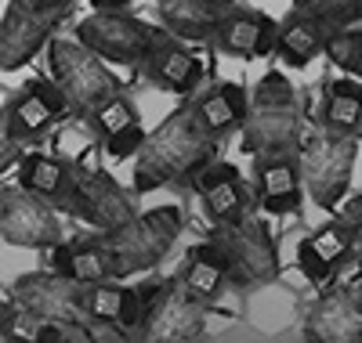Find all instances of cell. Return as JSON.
I'll list each match as a JSON object with an SVG mask.
<instances>
[{
	"instance_id": "7c38bea8",
	"label": "cell",
	"mask_w": 362,
	"mask_h": 343,
	"mask_svg": "<svg viewBox=\"0 0 362 343\" xmlns=\"http://www.w3.org/2000/svg\"><path fill=\"white\" fill-rule=\"evenodd\" d=\"M305 109L300 102L290 105H250L243 119V152L257 155H283V152H300L305 145Z\"/></svg>"
},
{
	"instance_id": "2e32d148",
	"label": "cell",
	"mask_w": 362,
	"mask_h": 343,
	"mask_svg": "<svg viewBox=\"0 0 362 343\" xmlns=\"http://www.w3.org/2000/svg\"><path fill=\"white\" fill-rule=\"evenodd\" d=\"M300 152L257 155V203L272 217H290L300 210Z\"/></svg>"
},
{
	"instance_id": "484cf974",
	"label": "cell",
	"mask_w": 362,
	"mask_h": 343,
	"mask_svg": "<svg viewBox=\"0 0 362 343\" xmlns=\"http://www.w3.org/2000/svg\"><path fill=\"white\" fill-rule=\"evenodd\" d=\"M124 293H127V286H119L116 278H109V282H87L83 286V318L87 322H116L119 325Z\"/></svg>"
},
{
	"instance_id": "7402d4cb",
	"label": "cell",
	"mask_w": 362,
	"mask_h": 343,
	"mask_svg": "<svg viewBox=\"0 0 362 343\" xmlns=\"http://www.w3.org/2000/svg\"><path fill=\"white\" fill-rule=\"evenodd\" d=\"M15 167H18V184L22 188L44 195L58 210L66 206V199L73 192V163L54 160V155H44V152H25V155H18Z\"/></svg>"
},
{
	"instance_id": "f35d334b",
	"label": "cell",
	"mask_w": 362,
	"mask_h": 343,
	"mask_svg": "<svg viewBox=\"0 0 362 343\" xmlns=\"http://www.w3.org/2000/svg\"><path fill=\"white\" fill-rule=\"evenodd\" d=\"M0 195H4V188H0Z\"/></svg>"
},
{
	"instance_id": "8fae6325",
	"label": "cell",
	"mask_w": 362,
	"mask_h": 343,
	"mask_svg": "<svg viewBox=\"0 0 362 343\" xmlns=\"http://www.w3.org/2000/svg\"><path fill=\"white\" fill-rule=\"evenodd\" d=\"M0 239L25 249H51L62 242V224L54 217V203L29 188H11L0 195Z\"/></svg>"
},
{
	"instance_id": "8992f818",
	"label": "cell",
	"mask_w": 362,
	"mask_h": 343,
	"mask_svg": "<svg viewBox=\"0 0 362 343\" xmlns=\"http://www.w3.org/2000/svg\"><path fill=\"white\" fill-rule=\"evenodd\" d=\"M358 155V138L348 134H329V131H308L300 145V177L315 206L337 210L348 195L351 170Z\"/></svg>"
},
{
	"instance_id": "d4e9b609",
	"label": "cell",
	"mask_w": 362,
	"mask_h": 343,
	"mask_svg": "<svg viewBox=\"0 0 362 343\" xmlns=\"http://www.w3.org/2000/svg\"><path fill=\"white\" fill-rule=\"evenodd\" d=\"M131 123H138V109H134L131 98H124V95H112L105 105H98L95 112L83 116V127L95 134L102 145H105L112 134H119L124 127H131Z\"/></svg>"
},
{
	"instance_id": "d6a6232c",
	"label": "cell",
	"mask_w": 362,
	"mask_h": 343,
	"mask_svg": "<svg viewBox=\"0 0 362 343\" xmlns=\"http://www.w3.org/2000/svg\"><path fill=\"white\" fill-rule=\"evenodd\" d=\"M141 145H145V127L138 119V123H131V127H124L119 134H112L105 141V155H109V160H131V155H138Z\"/></svg>"
},
{
	"instance_id": "5bb4252c",
	"label": "cell",
	"mask_w": 362,
	"mask_h": 343,
	"mask_svg": "<svg viewBox=\"0 0 362 343\" xmlns=\"http://www.w3.org/2000/svg\"><path fill=\"white\" fill-rule=\"evenodd\" d=\"M305 336L319 343H362V293L348 286L322 293L308 311Z\"/></svg>"
},
{
	"instance_id": "d590c367",
	"label": "cell",
	"mask_w": 362,
	"mask_h": 343,
	"mask_svg": "<svg viewBox=\"0 0 362 343\" xmlns=\"http://www.w3.org/2000/svg\"><path fill=\"white\" fill-rule=\"evenodd\" d=\"M18 141L8 134V127H4V119H0V174H8L15 163H18Z\"/></svg>"
},
{
	"instance_id": "277c9868",
	"label": "cell",
	"mask_w": 362,
	"mask_h": 343,
	"mask_svg": "<svg viewBox=\"0 0 362 343\" xmlns=\"http://www.w3.org/2000/svg\"><path fill=\"white\" fill-rule=\"evenodd\" d=\"M181 224H185V221H181V210L160 206V210L134 213L131 221H124L112 231H102L109 253L116 260L119 278L160 267V260L170 253L177 235H181Z\"/></svg>"
},
{
	"instance_id": "3957f363",
	"label": "cell",
	"mask_w": 362,
	"mask_h": 343,
	"mask_svg": "<svg viewBox=\"0 0 362 343\" xmlns=\"http://www.w3.org/2000/svg\"><path fill=\"white\" fill-rule=\"evenodd\" d=\"M210 246L218 249L232 289H257L279 275V246L272 239L268 224L250 213L214 224Z\"/></svg>"
},
{
	"instance_id": "ffe728a7",
	"label": "cell",
	"mask_w": 362,
	"mask_h": 343,
	"mask_svg": "<svg viewBox=\"0 0 362 343\" xmlns=\"http://www.w3.org/2000/svg\"><path fill=\"white\" fill-rule=\"evenodd\" d=\"M326 40H329V29L319 22V15L308 11L305 4H293V11L279 22L276 54L286 66H308L312 58L326 54Z\"/></svg>"
},
{
	"instance_id": "603a6c76",
	"label": "cell",
	"mask_w": 362,
	"mask_h": 343,
	"mask_svg": "<svg viewBox=\"0 0 362 343\" xmlns=\"http://www.w3.org/2000/svg\"><path fill=\"white\" fill-rule=\"evenodd\" d=\"M192 109L199 112V119H203L218 138H225L228 131L243 127V119H247V112H250V98H247V90L235 87V83H214L206 95H199V98L192 102Z\"/></svg>"
},
{
	"instance_id": "44dd1931",
	"label": "cell",
	"mask_w": 362,
	"mask_h": 343,
	"mask_svg": "<svg viewBox=\"0 0 362 343\" xmlns=\"http://www.w3.org/2000/svg\"><path fill=\"white\" fill-rule=\"evenodd\" d=\"M319 127L329 134H362V83L355 76H337L329 80L322 90V105H319Z\"/></svg>"
},
{
	"instance_id": "9c48e42d",
	"label": "cell",
	"mask_w": 362,
	"mask_h": 343,
	"mask_svg": "<svg viewBox=\"0 0 362 343\" xmlns=\"http://www.w3.org/2000/svg\"><path fill=\"white\" fill-rule=\"evenodd\" d=\"M76 221L98 228V231H112L124 221H131V195L119 188V181L98 167H73V192L66 199V206Z\"/></svg>"
},
{
	"instance_id": "e575fe53",
	"label": "cell",
	"mask_w": 362,
	"mask_h": 343,
	"mask_svg": "<svg viewBox=\"0 0 362 343\" xmlns=\"http://www.w3.org/2000/svg\"><path fill=\"white\" fill-rule=\"evenodd\" d=\"M341 221L351 228L355 246H362V195H351V199L341 206Z\"/></svg>"
},
{
	"instance_id": "4dcf8cb0",
	"label": "cell",
	"mask_w": 362,
	"mask_h": 343,
	"mask_svg": "<svg viewBox=\"0 0 362 343\" xmlns=\"http://www.w3.org/2000/svg\"><path fill=\"white\" fill-rule=\"evenodd\" d=\"M37 343H90L87 322H37Z\"/></svg>"
},
{
	"instance_id": "ac0fdd59",
	"label": "cell",
	"mask_w": 362,
	"mask_h": 343,
	"mask_svg": "<svg viewBox=\"0 0 362 343\" xmlns=\"http://www.w3.org/2000/svg\"><path fill=\"white\" fill-rule=\"evenodd\" d=\"M141 73L153 80L156 87L174 90V95H196V87H199V80H203L199 58L181 47L174 33H170V37L163 33V37L153 44V51H148L145 61H141Z\"/></svg>"
},
{
	"instance_id": "4fadbf2b",
	"label": "cell",
	"mask_w": 362,
	"mask_h": 343,
	"mask_svg": "<svg viewBox=\"0 0 362 343\" xmlns=\"http://www.w3.org/2000/svg\"><path fill=\"white\" fill-rule=\"evenodd\" d=\"M66 112H69V102H66V95H62V87H58L54 80L37 76V80H29V83L22 87L18 98L8 102V109H4V127H8V134H11L18 145L40 141V138L51 131V123H54L58 116H66Z\"/></svg>"
},
{
	"instance_id": "d6986e66",
	"label": "cell",
	"mask_w": 362,
	"mask_h": 343,
	"mask_svg": "<svg viewBox=\"0 0 362 343\" xmlns=\"http://www.w3.org/2000/svg\"><path fill=\"white\" fill-rule=\"evenodd\" d=\"M167 33L177 40H214L218 25L235 8L228 0H156Z\"/></svg>"
},
{
	"instance_id": "74e56055",
	"label": "cell",
	"mask_w": 362,
	"mask_h": 343,
	"mask_svg": "<svg viewBox=\"0 0 362 343\" xmlns=\"http://www.w3.org/2000/svg\"><path fill=\"white\" fill-rule=\"evenodd\" d=\"M33 4L51 8V11H69V8H73V0H33Z\"/></svg>"
},
{
	"instance_id": "e0dca14e",
	"label": "cell",
	"mask_w": 362,
	"mask_h": 343,
	"mask_svg": "<svg viewBox=\"0 0 362 343\" xmlns=\"http://www.w3.org/2000/svg\"><path fill=\"white\" fill-rule=\"evenodd\" d=\"M276 37H279L276 18H268L261 11L232 8L225 15V22L218 25L214 44H218V51L235 54V58H264L276 51Z\"/></svg>"
},
{
	"instance_id": "52a82bcc",
	"label": "cell",
	"mask_w": 362,
	"mask_h": 343,
	"mask_svg": "<svg viewBox=\"0 0 362 343\" xmlns=\"http://www.w3.org/2000/svg\"><path fill=\"white\" fill-rule=\"evenodd\" d=\"M163 37V29L148 25L124 11H95L76 22V40L87 44L98 58L116 61V66H134L141 69L145 54Z\"/></svg>"
},
{
	"instance_id": "4316f807",
	"label": "cell",
	"mask_w": 362,
	"mask_h": 343,
	"mask_svg": "<svg viewBox=\"0 0 362 343\" xmlns=\"http://www.w3.org/2000/svg\"><path fill=\"white\" fill-rule=\"evenodd\" d=\"M326 58L334 61L341 73L362 80V29L348 25V29L329 33V40H326Z\"/></svg>"
},
{
	"instance_id": "f1b7e54d",
	"label": "cell",
	"mask_w": 362,
	"mask_h": 343,
	"mask_svg": "<svg viewBox=\"0 0 362 343\" xmlns=\"http://www.w3.org/2000/svg\"><path fill=\"white\" fill-rule=\"evenodd\" d=\"M312 242H315V249H319V253L334 264V267H337L341 260H348V253L355 249V235H351V228L341 221V217H337V221H326V224L312 235Z\"/></svg>"
},
{
	"instance_id": "8d00e7d4",
	"label": "cell",
	"mask_w": 362,
	"mask_h": 343,
	"mask_svg": "<svg viewBox=\"0 0 362 343\" xmlns=\"http://www.w3.org/2000/svg\"><path fill=\"white\" fill-rule=\"evenodd\" d=\"M127 4H131V0H90V8H98V11H119Z\"/></svg>"
},
{
	"instance_id": "83f0119b",
	"label": "cell",
	"mask_w": 362,
	"mask_h": 343,
	"mask_svg": "<svg viewBox=\"0 0 362 343\" xmlns=\"http://www.w3.org/2000/svg\"><path fill=\"white\" fill-rule=\"evenodd\" d=\"M297 4H305L308 11H315L319 22L329 29V33L362 22V0H297Z\"/></svg>"
},
{
	"instance_id": "cb8c5ba5",
	"label": "cell",
	"mask_w": 362,
	"mask_h": 343,
	"mask_svg": "<svg viewBox=\"0 0 362 343\" xmlns=\"http://www.w3.org/2000/svg\"><path fill=\"white\" fill-rule=\"evenodd\" d=\"M177 278H181V282H185L199 300H206V303H214V300L225 293V286H228V275H225V267H221L218 249L210 246V239L189 249V257L181 260Z\"/></svg>"
},
{
	"instance_id": "5b68a950",
	"label": "cell",
	"mask_w": 362,
	"mask_h": 343,
	"mask_svg": "<svg viewBox=\"0 0 362 343\" xmlns=\"http://www.w3.org/2000/svg\"><path fill=\"white\" fill-rule=\"evenodd\" d=\"M47 58H51V80L62 87V95L69 102V112H76L80 119L87 112H95L98 105H105L112 95H119V80L109 73L105 58H98L76 37L73 40L51 37Z\"/></svg>"
},
{
	"instance_id": "1f68e13d",
	"label": "cell",
	"mask_w": 362,
	"mask_h": 343,
	"mask_svg": "<svg viewBox=\"0 0 362 343\" xmlns=\"http://www.w3.org/2000/svg\"><path fill=\"white\" fill-rule=\"evenodd\" d=\"M297 267L305 271L308 282H326V278L334 275V264L319 253L312 239H300V246H297Z\"/></svg>"
},
{
	"instance_id": "9a60e30c",
	"label": "cell",
	"mask_w": 362,
	"mask_h": 343,
	"mask_svg": "<svg viewBox=\"0 0 362 343\" xmlns=\"http://www.w3.org/2000/svg\"><path fill=\"white\" fill-rule=\"evenodd\" d=\"M192 188L203 199L214 224H225V221H235V217L250 213V195L243 188V177H239V170L232 163H221L218 155L196 170Z\"/></svg>"
},
{
	"instance_id": "f546056e",
	"label": "cell",
	"mask_w": 362,
	"mask_h": 343,
	"mask_svg": "<svg viewBox=\"0 0 362 343\" xmlns=\"http://www.w3.org/2000/svg\"><path fill=\"white\" fill-rule=\"evenodd\" d=\"M290 102H297V90L283 73H264L250 90V105H290Z\"/></svg>"
},
{
	"instance_id": "ba28073f",
	"label": "cell",
	"mask_w": 362,
	"mask_h": 343,
	"mask_svg": "<svg viewBox=\"0 0 362 343\" xmlns=\"http://www.w3.org/2000/svg\"><path fill=\"white\" fill-rule=\"evenodd\" d=\"M69 11H51L40 8L33 0H11L4 18H0V69L15 73L22 66H29L44 44H51L54 29L62 25Z\"/></svg>"
},
{
	"instance_id": "30bf717a",
	"label": "cell",
	"mask_w": 362,
	"mask_h": 343,
	"mask_svg": "<svg viewBox=\"0 0 362 343\" xmlns=\"http://www.w3.org/2000/svg\"><path fill=\"white\" fill-rule=\"evenodd\" d=\"M11 300L33 322H87L83 318V282L58 271L22 275L11 286Z\"/></svg>"
},
{
	"instance_id": "836d02e7",
	"label": "cell",
	"mask_w": 362,
	"mask_h": 343,
	"mask_svg": "<svg viewBox=\"0 0 362 343\" xmlns=\"http://www.w3.org/2000/svg\"><path fill=\"white\" fill-rule=\"evenodd\" d=\"M18 322H22V311L15 307V300H0V343H11L18 339Z\"/></svg>"
},
{
	"instance_id": "7a4b0ae2",
	"label": "cell",
	"mask_w": 362,
	"mask_h": 343,
	"mask_svg": "<svg viewBox=\"0 0 362 343\" xmlns=\"http://www.w3.org/2000/svg\"><path fill=\"white\" fill-rule=\"evenodd\" d=\"M138 289V332L134 339H163V343H185L203 332L206 322V300H199L181 278H153Z\"/></svg>"
},
{
	"instance_id": "6da1fadb",
	"label": "cell",
	"mask_w": 362,
	"mask_h": 343,
	"mask_svg": "<svg viewBox=\"0 0 362 343\" xmlns=\"http://www.w3.org/2000/svg\"><path fill=\"white\" fill-rule=\"evenodd\" d=\"M218 134L199 119L192 102L167 116L153 134H145V145L138 148L134 160V192L148 195L167 184H185L196 177L203 163L214 160Z\"/></svg>"
}]
</instances>
